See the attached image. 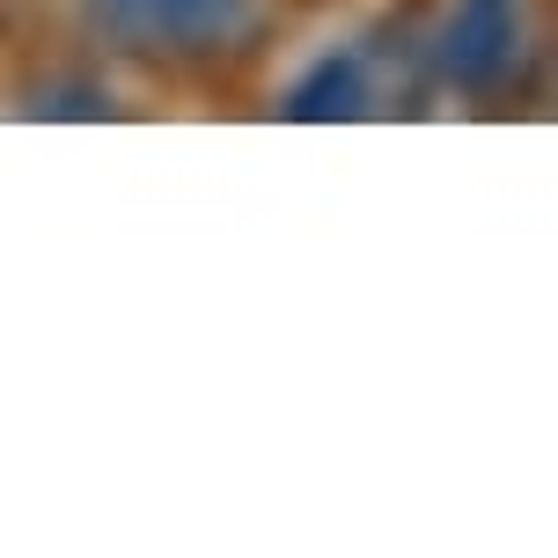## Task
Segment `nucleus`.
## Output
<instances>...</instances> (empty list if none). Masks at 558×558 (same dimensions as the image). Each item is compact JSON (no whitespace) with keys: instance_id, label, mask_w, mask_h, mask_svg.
Here are the masks:
<instances>
[{"instance_id":"3","label":"nucleus","mask_w":558,"mask_h":558,"mask_svg":"<svg viewBox=\"0 0 558 558\" xmlns=\"http://www.w3.org/2000/svg\"><path fill=\"white\" fill-rule=\"evenodd\" d=\"M361 111H367V52L316 59L287 96V118H302V125H338V118H361Z\"/></svg>"},{"instance_id":"1","label":"nucleus","mask_w":558,"mask_h":558,"mask_svg":"<svg viewBox=\"0 0 558 558\" xmlns=\"http://www.w3.org/2000/svg\"><path fill=\"white\" fill-rule=\"evenodd\" d=\"M88 15L125 59L169 74L243 66L272 37V0H88Z\"/></svg>"},{"instance_id":"2","label":"nucleus","mask_w":558,"mask_h":558,"mask_svg":"<svg viewBox=\"0 0 558 558\" xmlns=\"http://www.w3.org/2000/svg\"><path fill=\"white\" fill-rule=\"evenodd\" d=\"M434 59H441V74L456 88L493 96L514 74V59H522V0H456Z\"/></svg>"},{"instance_id":"4","label":"nucleus","mask_w":558,"mask_h":558,"mask_svg":"<svg viewBox=\"0 0 558 558\" xmlns=\"http://www.w3.org/2000/svg\"><path fill=\"white\" fill-rule=\"evenodd\" d=\"M37 118H104L111 111V96L96 82H52V88H37V104H29Z\"/></svg>"}]
</instances>
